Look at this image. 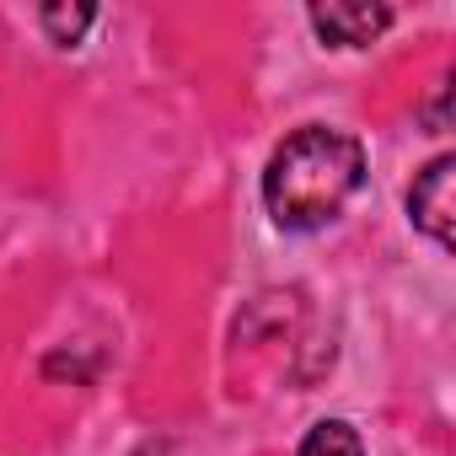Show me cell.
I'll return each instance as SVG.
<instances>
[{"label": "cell", "mask_w": 456, "mask_h": 456, "mask_svg": "<svg viewBox=\"0 0 456 456\" xmlns=\"http://www.w3.org/2000/svg\"><path fill=\"white\" fill-rule=\"evenodd\" d=\"M360 177H365L360 140L322 129V124H306L269 156L264 204H269L274 225H285V232H317V225H328L349 204Z\"/></svg>", "instance_id": "6da1fadb"}, {"label": "cell", "mask_w": 456, "mask_h": 456, "mask_svg": "<svg viewBox=\"0 0 456 456\" xmlns=\"http://www.w3.org/2000/svg\"><path fill=\"white\" fill-rule=\"evenodd\" d=\"M451 183H456V161H451V156H435V161L413 177V188H408V215H413V225H419L429 242H440V248H451V215H456Z\"/></svg>", "instance_id": "7a4b0ae2"}, {"label": "cell", "mask_w": 456, "mask_h": 456, "mask_svg": "<svg viewBox=\"0 0 456 456\" xmlns=\"http://www.w3.org/2000/svg\"><path fill=\"white\" fill-rule=\"evenodd\" d=\"M312 28L338 44V49H360L370 44L376 33L392 28V12L387 6H344V0H333V6H312Z\"/></svg>", "instance_id": "3957f363"}, {"label": "cell", "mask_w": 456, "mask_h": 456, "mask_svg": "<svg viewBox=\"0 0 456 456\" xmlns=\"http://www.w3.org/2000/svg\"><path fill=\"white\" fill-rule=\"evenodd\" d=\"M301 456H365V445H360V435L344 419H322V424L306 429Z\"/></svg>", "instance_id": "277c9868"}, {"label": "cell", "mask_w": 456, "mask_h": 456, "mask_svg": "<svg viewBox=\"0 0 456 456\" xmlns=\"http://www.w3.org/2000/svg\"><path fill=\"white\" fill-rule=\"evenodd\" d=\"M38 22H44V33H49L54 44H65V49H70V44L97 22V12H92V6H44V12H38Z\"/></svg>", "instance_id": "5b68a950"}]
</instances>
